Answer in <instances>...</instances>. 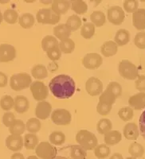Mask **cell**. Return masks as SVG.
I'll return each instance as SVG.
<instances>
[{
	"label": "cell",
	"instance_id": "6da1fadb",
	"mask_svg": "<svg viewBox=\"0 0 145 159\" xmlns=\"http://www.w3.org/2000/svg\"><path fill=\"white\" fill-rule=\"evenodd\" d=\"M49 89L58 99H69L74 95L76 84L70 76L60 74L54 76L49 81Z\"/></svg>",
	"mask_w": 145,
	"mask_h": 159
},
{
	"label": "cell",
	"instance_id": "7a4b0ae2",
	"mask_svg": "<svg viewBox=\"0 0 145 159\" xmlns=\"http://www.w3.org/2000/svg\"><path fill=\"white\" fill-rule=\"evenodd\" d=\"M76 142L86 151L94 150L98 143L96 135L87 130H81L77 132L76 135Z\"/></svg>",
	"mask_w": 145,
	"mask_h": 159
},
{
	"label": "cell",
	"instance_id": "3957f363",
	"mask_svg": "<svg viewBox=\"0 0 145 159\" xmlns=\"http://www.w3.org/2000/svg\"><path fill=\"white\" fill-rule=\"evenodd\" d=\"M31 84H32V78L28 73L26 72L13 74L10 79L11 88L15 92H19L27 89L30 86Z\"/></svg>",
	"mask_w": 145,
	"mask_h": 159
},
{
	"label": "cell",
	"instance_id": "277c9868",
	"mask_svg": "<svg viewBox=\"0 0 145 159\" xmlns=\"http://www.w3.org/2000/svg\"><path fill=\"white\" fill-rule=\"evenodd\" d=\"M118 70L120 76L126 80H134L139 76L136 66L129 60H122L119 63Z\"/></svg>",
	"mask_w": 145,
	"mask_h": 159
},
{
	"label": "cell",
	"instance_id": "5b68a950",
	"mask_svg": "<svg viewBox=\"0 0 145 159\" xmlns=\"http://www.w3.org/2000/svg\"><path fill=\"white\" fill-rule=\"evenodd\" d=\"M36 19L38 23L56 25L60 21L61 16L56 15L51 8H42L37 13Z\"/></svg>",
	"mask_w": 145,
	"mask_h": 159
},
{
	"label": "cell",
	"instance_id": "8992f818",
	"mask_svg": "<svg viewBox=\"0 0 145 159\" xmlns=\"http://www.w3.org/2000/svg\"><path fill=\"white\" fill-rule=\"evenodd\" d=\"M35 153L37 157L41 159H52L56 156L57 149L50 143L42 142L35 148Z\"/></svg>",
	"mask_w": 145,
	"mask_h": 159
},
{
	"label": "cell",
	"instance_id": "52a82bcc",
	"mask_svg": "<svg viewBox=\"0 0 145 159\" xmlns=\"http://www.w3.org/2000/svg\"><path fill=\"white\" fill-rule=\"evenodd\" d=\"M30 89L34 99L38 102L43 101L49 96V89L42 81L37 80V81L32 82L30 86Z\"/></svg>",
	"mask_w": 145,
	"mask_h": 159
},
{
	"label": "cell",
	"instance_id": "ba28073f",
	"mask_svg": "<svg viewBox=\"0 0 145 159\" xmlns=\"http://www.w3.org/2000/svg\"><path fill=\"white\" fill-rule=\"evenodd\" d=\"M51 120L58 126H66L71 123L72 116L66 109H56L51 113Z\"/></svg>",
	"mask_w": 145,
	"mask_h": 159
},
{
	"label": "cell",
	"instance_id": "9c48e42d",
	"mask_svg": "<svg viewBox=\"0 0 145 159\" xmlns=\"http://www.w3.org/2000/svg\"><path fill=\"white\" fill-rule=\"evenodd\" d=\"M107 18L109 22L113 25H119L124 21L125 14L124 10L118 6H113L107 11Z\"/></svg>",
	"mask_w": 145,
	"mask_h": 159
},
{
	"label": "cell",
	"instance_id": "30bf717a",
	"mask_svg": "<svg viewBox=\"0 0 145 159\" xmlns=\"http://www.w3.org/2000/svg\"><path fill=\"white\" fill-rule=\"evenodd\" d=\"M103 63V58L96 52L87 53L82 59V65L87 69H96Z\"/></svg>",
	"mask_w": 145,
	"mask_h": 159
},
{
	"label": "cell",
	"instance_id": "8fae6325",
	"mask_svg": "<svg viewBox=\"0 0 145 159\" xmlns=\"http://www.w3.org/2000/svg\"><path fill=\"white\" fill-rule=\"evenodd\" d=\"M85 90L89 96H99L103 92V83L98 78L92 76L85 83Z\"/></svg>",
	"mask_w": 145,
	"mask_h": 159
},
{
	"label": "cell",
	"instance_id": "7c38bea8",
	"mask_svg": "<svg viewBox=\"0 0 145 159\" xmlns=\"http://www.w3.org/2000/svg\"><path fill=\"white\" fill-rule=\"evenodd\" d=\"M16 57V49L10 44L0 45V62L7 63L13 61Z\"/></svg>",
	"mask_w": 145,
	"mask_h": 159
},
{
	"label": "cell",
	"instance_id": "4fadbf2b",
	"mask_svg": "<svg viewBox=\"0 0 145 159\" xmlns=\"http://www.w3.org/2000/svg\"><path fill=\"white\" fill-rule=\"evenodd\" d=\"M6 146L11 151H20L24 147V142L22 135L11 134L7 136L6 139Z\"/></svg>",
	"mask_w": 145,
	"mask_h": 159
},
{
	"label": "cell",
	"instance_id": "5bb4252c",
	"mask_svg": "<svg viewBox=\"0 0 145 159\" xmlns=\"http://www.w3.org/2000/svg\"><path fill=\"white\" fill-rule=\"evenodd\" d=\"M52 113V105L49 102L43 100L38 102L35 108V116L37 119L45 120Z\"/></svg>",
	"mask_w": 145,
	"mask_h": 159
},
{
	"label": "cell",
	"instance_id": "9a60e30c",
	"mask_svg": "<svg viewBox=\"0 0 145 159\" xmlns=\"http://www.w3.org/2000/svg\"><path fill=\"white\" fill-rule=\"evenodd\" d=\"M129 107L136 111L145 108V92H139L129 99Z\"/></svg>",
	"mask_w": 145,
	"mask_h": 159
},
{
	"label": "cell",
	"instance_id": "2e32d148",
	"mask_svg": "<svg viewBox=\"0 0 145 159\" xmlns=\"http://www.w3.org/2000/svg\"><path fill=\"white\" fill-rule=\"evenodd\" d=\"M69 8H71V2L66 0H54L51 4V10L59 16L66 14Z\"/></svg>",
	"mask_w": 145,
	"mask_h": 159
},
{
	"label": "cell",
	"instance_id": "e0dca14e",
	"mask_svg": "<svg viewBox=\"0 0 145 159\" xmlns=\"http://www.w3.org/2000/svg\"><path fill=\"white\" fill-rule=\"evenodd\" d=\"M133 25L138 30H145V9L140 8L133 13Z\"/></svg>",
	"mask_w": 145,
	"mask_h": 159
},
{
	"label": "cell",
	"instance_id": "ac0fdd59",
	"mask_svg": "<svg viewBox=\"0 0 145 159\" xmlns=\"http://www.w3.org/2000/svg\"><path fill=\"white\" fill-rule=\"evenodd\" d=\"M123 134L128 140H136L140 135V130L136 123H129L124 127Z\"/></svg>",
	"mask_w": 145,
	"mask_h": 159
},
{
	"label": "cell",
	"instance_id": "d6986e66",
	"mask_svg": "<svg viewBox=\"0 0 145 159\" xmlns=\"http://www.w3.org/2000/svg\"><path fill=\"white\" fill-rule=\"evenodd\" d=\"M30 103L28 99L23 96H17L15 98L14 109L19 114H23L29 110Z\"/></svg>",
	"mask_w": 145,
	"mask_h": 159
},
{
	"label": "cell",
	"instance_id": "ffe728a7",
	"mask_svg": "<svg viewBox=\"0 0 145 159\" xmlns=\"http://www.w3.org/2000/svg\"><path fill=\"white\" fill-rule=\"evenodd\" d=\"M53 31L55 38L60 40V42L69 38L71 35V31L65 24H58V25H55Z\"/></svg>",
	"mask_w": 145,
	"mask_h": 159
},
{
	"label": "cell",
	"instance_id": "44dd1931",
	"mask_svg": "<svg viewBox=\"0 0 145 159\" xmlns=\"http://www.w3.org/2000/svg\"><path fill=\"white\" fill-rule=\"evenodd\" d=\"M118 46L113 41L104 42L101 47V52L105 57H110L117 53Z\"/></svg>",
	"mask_w": 145,
	"mask_h": 159
},
{
	"label": "cell",
	"instance_id": "7402d4cb",
	"mask_svg": "<svg viewBox=\"0 0 145 159\" xmlns=\"http://www.w3.org/2000/svg\"><path fill=\"white\" fill-rule=\"evenodd\" d=\"M116 99H117V97L113 93V91L109 89V88H106L105 92H102L100 97H99V103L113 107V105L115 103Z\"/></svg>",
	"mask_w": 145,
	"mask_h": 159
},
{
	"label": "cell",
	"instance_id": "603a6c76",
	"mask_svg": "<svg viewBox=\"0 0 145 159\" xmlns=\"http://www.w3.org/2000/svg\"><path fill=\"white\" fill-rule=\"evenodd\" d=\"M130 33L125 29L118 30L114 38V42L117 46H124L130 42Z\"/></svg>",
	"mask_w": 145,
	"mask_h": 159
},
{
	"label": "cell",
	"instance_id": "cb8c5ba5",
	"mask_svg": "<svg viewBox=\"0 0 145 159\" xmlns=\"http://www.w3.org/2000/svg\"><path fill=\"white\" fill-rule=\"evenodd\" d=\"M122 134L118 130H110L104 136L105 143L107 146H115L121 141Z\"/></svg>",
	"mask_w": 145,
	"mask_h": 159
},
{
	"label": "cell",
	"instance_id": "d4e9b609",
	"mask_svg": "<svg viewBox=\"0 0 145 159\" xmlns=\"http://www.w3.org/2000/svg\"><path fill=\"white\" fill-rule=\"evenodd\" d=\"M59 45L58 39L52 35H47L44 37L42 41V48L45 52H47L49 49L53 48L58 47Z\"/></svg>",
	"mask_w": 145,
	"mask_h": 159
},
{
	"label": "cell",
	"instance_id": "484cf974",
	"mask_svg": "<svg viewBox=\"0 0 145 159\" xmlns=\"http://www.w3.org/2000/svg\"><path fill=\"white\" fill-rule=\"evenodd\" d=\"M90 20L95 26L101 27L106 22V17L102 11H95L90 15Z\"/></svg>",
	"mask_w": 145,
	"mask_h": 159
},
{
	"label": "cell",
	"instance_id": "4316f807",
	"mask_svg": "<svg viewBox=\"0 0 145 159\" xmlns=\"http://www.w3.org/2000/svg\"><path fill=\"white\" fill-rule=\"evenodd\" d=\"M32 76L38 80H44L48 76V69L43 65H36L31 69Z\"/></svg>",
	"mask_w": 145,
	"mask_h": 159
},
{
	"label": "cell",
	"instance_id": "83f0119b",
	"mask_svg": "<svg viewBox=\"0 0 145 159\" xmlns=\"http://www.w3.org/2000/svg\"><path fill=\"white\" fill-rule=\"evenodd\" d=\"M19 25L24 29H30L35 25V19L34 15L30 14V13H25L22 15L18 19Z\"/></svg>",
	"mask_w": 145,
	"mask_h": 159
},
{
	"label": "cell",
	"instance_id": "f1b7e54d",
	"mask_svg": "<svg viewBox=\"0 0 145 159\" xmlns=\"http://www.w3.org/2000/svg\"><path fill=\"white\" fill-rule=\"evenodd\" d=\"M24 142V147L26 150H35L36 147L38 145V138L35 134H26L24 136L23 139Z\"/></svg>",
	"mask_w": 145,
	"mask_h": 159
},
{
	"label": "cell",
	"instance_id": "f546056e",
	"mask_svg": "<svg viewBox=\"0 0 145 159\" xmlns=\"http://www.w3.org/2000/svg\"><path fill=\"white\" fill-rule=\"evenodd\" d=\"M65 25H67V27L69 28L71 32L72 31L74 32V31H77V30H79L80 27H82V19H81L80 17L78 16V15H72L68 18Z\"/></svg>",
	"mask_w": 145,
	"mask_h": 159
},
{
	"label": "cell",
	"instance_id": "4dcf8cb0",
	"mask_svg": "<svg viewBox=\"0 0 145 159\" xmlns=\"http://www.w3.org/2000/svg\"><path fill=\"white\" fill-rule=\"evenodd\" d=\"M113 128V123L109 119H101L98 121L96 124V130L101 134L105 135L106 133L112 130Z\"/></svg>",
	"mask_w": 145,
	"mask_h": 159
},
{
	"label": "cell",
	"instance_id": "1f68e13d",
	"mask_svg": "<svg viewBox=\"0 0 145 159\" xmlns=\"http://www.w3.org/2000/svg\"><path fill=\"white\" fill-rule=\"evenodd\" d=\"M71 9L77 15H84L87 12L88 5L85 1L82 0H75L71 2Z\"/></svg>",
	"mask_w": 145,
	"mask_h": 159
},
{
	"label": "cell",
	"instance_id": "d6a6232c",
	"mask_svg": "<svg viewBox=\"0 0 145 159\" xmlns=\"http://www.w3.org/2000/svg\"><path fill=\"white\" fill-rule=\"evenodd\" d=\"M42 127L41 121L37 118H30L26 123V129L31 134H36Z\"/></svg>",
	"mask_w": 145,
	"mask_h": 159
},
{
	"label": "cell",
	"instance_id": "836d02e7",
	"mask_svg": "<svg viewBox=\"0 0 145 159\" xmlns=\"http://www.w3.org/2000/svg\"><path fill=\"white\" fill-rule=\"evenodd\" d=\"M49 143L54 146H62L65 142V135L62 131H53L49 137Z\"/></svg>",
	"mask_w": 145,
	"mask_h": 159
},
{
	"label": "cell",
	"instance_id": "e575fe53",
	"mask_svg": "<svg viewBox=\"0 0 145 159\" xmlns=\"http://www.w3.org/2000/svg\"><path fill=\"white\" fill-rule=\"evenodd\" d=\"M86 155V150L80 145H72L70 147V157L72 159H85Z\"/></svg>",
	"mask_w": 145,
	"mask_h": 159
},
{
	"label": "cell",
	"instance_id": "d590c367",
	"mask_svg": "<svg viewBox=\"0 0 145 159\" xmlns=\"http://www.w3.org/2000/svg\"><path fill=\"white\" fill-rule=\"evenodd\" d=\"M26 130V124L21 119H15L11 127H9V131L11 134L22 135Z\"/></svg>",
	"mask_w": 145,
	"mask_h": 159
},
{
	"label": "cell",
	"instance_id": "8d00e7d4",
	"mask_svg": "<svg viewBox=\"0 0 145 159\" xmlns=\"http://www.w3.org/2000/svg\"><path fill=\"white\" fill-rule=\"evenodd\" d=\"M58 46H59L61 52H64L65 54H69L74 51L75 42L71 38H68V39H65L59 42Z\"/></svg>",
	"mask_w": 145,
	"mask_h": 159
},
{
	"label": "cell",
	"instance_id": "74e56055",
	"mask_svg": "<svg viewBox=\"0 0 145 159\" xmlns=\"http://www.w3.org/2000/svg\"><path fill=\"white\" fill-rule=\"evenodd\" d=\"M95 34V25L92 22H85L81 27V35L85 39H90Z\"/></svg>",
	"mask_w": 145,
	"mask_h": 159
},
{
	"label": "cell",
	"instance_id": "f35d334b",
	"mask_svg": "<svg viewBox=\"0 0 145 159\" xmlns=\"http://www.w3.org/2000/svg\"><path fill=\"white\" fill-rule=\"evenodd\" d=\"M111 150L106 144L97 145L94 149V154L98 159L106 158L109 156Z\"/></svg>",
	"mask_w": 145,
	"mask_h": 159
},
{
	"label": "cell",
	"instance_id": "ab89813d",
	"mask_svg": "<svg viewBox=\"0 0 145 159\" xmlns=\"http://www.w3.org/2000/svg\"><path fill=\"white\" fill-rule=\"evenodd\" d=\"M129 153L136 158L142 157L144 154V148L140 143H133L129 147Z\"/></svg>",
	"mask_w": 145,
	"mask_h": 159
},
{
	"label": "cell",
	"instance_id": "60d3db41",
	"mask_svg": "<svg viewBox=\"0 0 145 159\" xmlns=\"http://www.w3.org/2000/svg\"><path fill=\"white\" fill-rule=\"evenodd\" d=\"M18 19V14L15 10L7 9L3 13V20L9 24L16 23Z\"/></svg>",
	"mask_w": 145,
	"mask_h": 159
},
{
	"label": "cell",
	"instance_id": "b9f144b4",
	"mask_svg": "<svg viewBox=\"0 0 145 159\" xmlns=\"http://www.w3.org/2000/svg\"><path fill=\"white\" fill-rule=\"evenodd\" d=\"M15 106V99H13L11 96L6 95L0 99V107L4 111H10L14 108Z\"/></svg>",
	"mask_w": 145,
	"mask_h": 159
},
{
	"label": "cell",
	"instance_id": "7bdbcfd3",
	"mask_svg": "<svg viewBox=\"0 0 145 159\" xmlns=\"http://www.w3.org/2000/svg\"><path fill=\"white\" fill-rule=\"evenodd\" d=\"M118 116L123 121H130L131 119H133V116H134L133 109L130 107H122L118 111Z\"/></svg>",
	"mask_w": 145,
	"mask_h": 159
},
{
	"label": "cell",
	"instance_id": "ee69618b",
	"mask_svg": "<svg viewBox=\"0 0 145 159\" xmlns=\"http://www.w3.org/2000/svg\"><path fill=\"white\" fill-rule=\"evenodd\" d=\"M124 10L128 13H134L138 10L139 2L136 0H126L123 2Z\"/></svg>",
	"mask_w": 145,
	"mask_h": 159
},
{
	"label": "cell",
	"instance_id": "f6af8a7d",
	"mask_svg": "<svg viewBox=\"0 0 145 159\" xmlns=\"http://www.w3.org/2000/svg\"><path fill=\"white\" fill-rule=\"evenodd\" d=\"M134 43L139 49H145V32H139L136 34L134 38Z\"/></svg>",
	"mask_w": 145,
	"mask_h": 159
},
{
	"label": "cell",
	"instance_id": "bcb514c9",
	"mask_svg": "<svg viewBox=\"0 0 145 159\" xmlns=\"http://www.w3.org/2000/svg\"><path fill=\"white\" fill-rule=\"evenodd\" d=\"M48 57L52 61H56L60 59L61 57H62V52H61L60 49H59V46L55 48H53V49H49L47 52H46Z\"/></svg>",
	"mask_w": 145,
	"mask_h": 159
},
{
	"label": "cell",
	"instance_id": "7dc6e473",
	"mask_svg": "<svg viewBox=\"0 0 145 159\" xmlns=\"http://www.w3.org/2000/svg\"><path fill=\"white\" fill-rule=\"evenodd\" d=\"M15 116L13 112L7 111L2 116V123L5 125L7 127H10L11 125L15 121Z\"/></svg>",
	"mask_w": 145,
	"mask_h": 159
},
{
	"label": "cell",
	"instance_id": "c3c4849f",
	"mask_svg": "<svg viewBox=\"0 0 145 159\" xmlns=\"http://www.w3.org/2000/svg\"><path fill=\"white\" fill-rule=\"evenodd\" d=\"M107 88H109V89H111V90L113 91V93L116 95V96L117 98H119L120 96H121L122 87H121V85H120L119 83H117V82H115V81L111 82V83H109V84H108Z\"/></svg>",
	"mask_w": 145,
	"mask_h": 159
},
{
	"label": "cell",
	"instance_id": "681fc988",
	"mask_svg": "<svg viewBox=\"0 0 145 159\" xmlns=\"http://www.w3.org/2000/svg\"><path fill=\"white\" fill-rule=\"evenodd\" d=\"M111 110H112L111 106H107V105H105L101 103H98L96 105V111L101 116H107L110 113Z\"/></svg>",
	"mask_w": 145,
	"mask_h": 159
},
{
	"label": "cell",
	"instance_id": "f907efd6",
	"mask_svg": "<svg viewBox=\"0 0 145 159\" xmlns=\"http://www.w3.org/2000/svg\"><path fill=\"white\" fill-rule=\"evenodd\" d=\"M135 86L140 92H145V75H139L135 82Z\"/></svg>",
	"mask_w": 145,
	"mask_h": 159
},
{
	"label": "cell",
	"instance_id": "816d5d0a",
	"mask_svg": "<svg viewBox=\"0 0 145 159\" xmlns=\"http://www.w3.org/2000/svg\"><path fill=\"white\" fill-rule=\"evenodd\" d=\"M139 129L140 134L145 140V110L143 111L139 119Z\"/></svg>",
	"mask_w": 145,
	"mask_h": 159
},
{
	"label": "cell",
	"instance_id": "f5cc1de1",
	"mask_svg": "<svg viewBox=\"0 0 145 159\" xmlns=\"http://www.w3.org/2000/svg\"><path fill=\"white\" fill-rule=\"evenodd\" d=\"M8 78L3 72H0V88H4L7 85Z\"/></svg>",
	"mask_w": 145,
	"mask_h": 159
},
{
	"label": "cell",
	"instance_id": "db71d44e",
	"mask_svg": "<svg viewBox=\"0 0 145 159\" xmlns=\"http://www.w3.org/2000/svg\"><path fill=\"white\" fill-rule=\"evenodd\" d=\"M11 159H25V157H24L23 154L21 153H15L11 155Z\"/></svg>",
	"mask_w": 145,
	"mask_h": 159
},
{
	"label": "cell",
	"instance_id": "11a10c76",
	"mask_svg": "<svg viewBox=\"0 0 145 159\" xmlns=\"http://www.w3.org/2000/svg\"><path fill=\"white\" fill-rule=\"evenodd\" d=\"M109 159H124V158H123V156H122L121 154L116 153V154H113V155L111 156Z\"/></svg>",
	"mask_w": 145,
	"mask_h": 159
},
{
	"label": "cell",
	"instance_id": "9f6ffc18",
	"mask_svg": "<svg viewBox=\"0 0 145 159\" xmlns=\"http://www.w3.org/2000/svg\"><path fill=\"white\" fill-rule=\"evenodd\" d=\"M52 159H67L65 157H62V156H55L54 157H53Z\"/></svg>",
	"mask_w": 145,
	"mask_h": 159
},
{
	"label": "cell",
	"instance_id": "6f0895ef",
	"mask_svg": "<svg viewBox=\"0 0 145 159\" xmlns=\"http://www.w3.org/2000/svg\"><path fill=\"white\" fill-rule=\"evenodd\" d=\"M26 159H39V157H38L37 156H34V155H30L29 157H27Z\"/></svg>",
	"mask_w": 145,
	"mask_h": 159
},
{
	"label": "cell",
	"instance_id": "680465c9",
	"mask_svg": "<svg viewBox=\"0 0 145 159\" xmlns=\"http://www.w3.org/2000/svg\"><path fill=\"white\" fill-rule=\"evenodd\" d=\"M2 20H3V17H2V12H1V11H0V24L2 23Z\"/></svg>",
	"mask_w": 145,
	"mask_h": 159
},
{
	"label": "cell",
	"instance_id": "91938a15",
	"mask_svg": "<svg viewBox=\"0 0 145 159\" xmlns=\"http://www.w3.org/2000/svg\"><path fill=\"white\" fill-rule=\"evenodd\" d=\"M126 159H136V157H127Z\"/></svg>",
	"mask_w": 145,
	"mask_h": 159
},
{
	"label": "cell",
	"instance_id": "94428289",
	"mask_svg": "<svg viewBox=\"0 0 145 159\" xmlns=\"http://www.w3.org/2000/svg\"><path fill=\"white\" fill-rule=\"evenodd\" d=\"M85 159H86V158H85Z\"/></svg>",
	"mask_w": 145,
	"mask_h": 159
}]
</instances>
